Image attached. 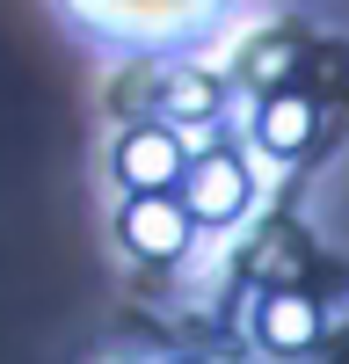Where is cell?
Listing matches in <instances>:
<instances>
[{"mask_svg":"<svg viewBox=\"0 0 349 364\" xmlns=\"http://www.w3.org/2000/svg\"><path fill=\"white\" fill-rule=\"evenodd\" d=\"M44 8L80 51L109 66L189 73L204 51H218L248 22L255 0H44Z\"/></svg>","mask_w":349,"mask_h":364,"instance_id":"cell-1","label":"cell"},{"mask_svg":"<svg viewBox=\"0 0 349 364\" xmlns=\"http://www.w3.org/2000/svg\"><path fill=\"white\" fill-rule=\"evenodd\" d=\"M174 197H182V211H189V226L204 233H233L255 211V197H262V175H255V161L240 154V146H196L189 154V168H182V182H174Z\"/></svg>","mask_w":349,"mask_h":364,"instance_id":"cell-2","label":"cell"},{"mask_svg":"<svg viewBox=\"0 0 349 364\" xmlns=\"http://www.w3.org/2000/svg\"><path fill=\"white\" fill-rule=\"evenodd\" d=\"M189 132H174V124H160V117H138V124H124L109 139V182L124 197H167L174 182H182V168H189Z\"/></svg>","mask_w":349,"mask_h":364,"instance_id":"cell-3","label":"cell"},{"mask_svg":"<svg viewBox=\"0 0 349 364\" xmlns=\"http://www.w3.org/2000/svg\"><path fill=\"white\" fill-rule=\"evenodd\" d=\"M320 336H328V314H320L313 291H299V284L255 291V306H248V343H255L262 357H306V350H320Z\"/></svg>","mask_w":349,"mask_h":364,"instance_id":"cell-4","label":"cell"},{"mask_svg":"<svg viewBox=\"0 0 349 364\" xmlns=\"http://www.w3.org/2000/svg\"><path fill=\"white\" fill-rule=\"evenodd\" d=\"M189 240H196V226H189V211H182V197H124L116 204V248H124L131 262H182L189 255Z\"/></svg>","mask_w":349,"mask_h":364,"instance_id":"cell-5","label":"cell"},{"mask_svg":"<svg viewBox=\"0 0 349 364\" xmlns=\"http://www.w3.org/2000/svg\"><path fill=\"white\" fill-rule=\"evenodd\" d=\"M248 124H255V154L262 161H299L313 146V132H320V102L306 95V87H270Z\"/></svg>","mask_w":349,"mask_h":364,"instance_id":"cell-6","label":"cell"},{"mask_svg":"<svg viewBox=\"0 0 349 364\" xmlns=\"http://www.w3.org/2000/svg\"><path fill=\"white\" fill-rule=\"evenodd\" d=\"M174 102L189 109L182 124H204V117H211V102H218V95H211V80H196V73H174ZM174 102H167V109H174Z\"/></svg>","mask_w":349,"mask_h":364,"instance_id":"cell-7","label":"cell"},{"mask_svg":"<svg viewBox=\"0 0 349 364\" xmlns=\"http://www.w3.org/2000/svg\"><path fill=\"white\" fill-rule=\"evenodd\" d=\"M102 364H145V357H102Z\"/></svg>","mask_w":349,"mask_h":364,"instance_id":"cell-8","label":"cell"},{"mask_svg":"<svg viewBox=\"0 0 349 364\" xmlns=\"http://www.w3.org/2000/svg\"><path fill=\"white\" fill-rule=\"evenodd\" d=\"M174 364H211V357H174Z\"/></svg>","mask_w":349,"mask_h":364,"instance_id":"cell-9","label":"cell"}]
</instances>
